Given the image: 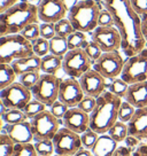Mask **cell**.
Masks as SVG:
<instances>
[{
  "label": "cell",
  "mask_w": 147,
  "mask_h": 156,
  "mask_svg": "<svg viewBox=\"0 0 147 156\" xmlns=\"http://www.w3.org/2000/svg\"><path fill=\"white\" fill-rule=\"evenodd\" d=\"M102 4L113 16L125 56L130 58L142 52L147 45L142 36V16L132 8L130 0H102Z\"/></svg>",
  "instance_id": "6da1fadb"
},
{
  "label": "cell",
  "mask_w": 147,
  "mask_h": 156,
  "mask_svg": "<svg viewBox=\"0 0 147 156\" xmlns=\"http://www.w3.org/2000/svg\"><path fill=\"white\" fill-rule=\"evenodd\" d=\"M38 7L29 1H20L0 14V34H21L28 25L38 23Z\"/></svg>",
  "instance_id": "7a4b0ae2"
},
{
  "label": "cell",
  "mask_w": 147,
  "mask_h": 156,
  "mask_svg": "<svg viewBox=\"0 0 147 156\" xmlns=\"http://www.w3.org/2000/svg\"><path fill=\"white\" fill-rule=\"evenodd\" d=\"M122 105V98L109 91L97 98V106L90 114V129L99 134L108 133L110 127L118 121V110Z\"/></svg>",
  "instance_id": "3957f363"
},
{
  "label": "cell",
  "mask_w": 147,
  "mask_h": 156,
  "mask_svg": "<svg viewBox=\"0 0 147 156\" xmlns=\"http://www.w3.org/2000/svg\"><path fill=\"white\" fill-rule=\"evenodd\" d=\"M100 7L95 0L78 1L68 12V19L71 22L74 29L84 34L92 32L98 28V19Z\"/></svg>",
  "instance_id": "277c9868"
},
{
  "label": "cell",
  "mask_w": 147,
  "mask_h": 156,
  "mask_svg": "<svg viewBox=\"0 0 147 156\" xmlns=\"http://www.w3.org/2000/svg\"><path fill=\"white\" fill-rule=\"evenodd\" d=\"M34 55L32 43L21 34H7L0 39V63L12 64L15 60Z\"/></svg>",
  "instance_id": "5b68a950"
},
{
  "label": "cell",
  "mask_w": 147,
  "mask_h": 156,
  "mask_svg": "<svg viewBox=\"0 0 147 156\" xmlns=\"http://www.w3.org/2000/svg\"><path fill=\"white\" fill-rule=\"evenodd\" d=\"M92 68L93 61L88 58L84 48L69 49L62 58V70L68 77L79 79Z\"/></svg>",
  "instance_id": "8992f818"
},
{
  "label": "cell",
  "mask_w": 147,
  "mask_h": 156,
  "mask_svg": "<svg viewBox=\"0 0 147 156\" xmlns=\"http://www.w3.org/2000/svg\"><path fill=\"white\" fill-rule=\"evenodd\" d=\"M61 79L55 75L43 73L39 80L31 88L34 99L43 102L46 107H51L59 100V90Z\"/></svg>",
  "instance_id": "52a82bcc"
},
{
  "label": "cell",
  "mask_w": 147,
  "mask_h": 156,
  "mask_svg": "<svg viewBox=\"0 0 147 156\" xmlns=\"http://www.w3.org/2000/svg\"><path fill=\"white\" fill-rule=\"evenodd\" d=\"M120 77L129 85L147 80V47L125 60Z\"/></svg>",
  "instance_id": "ba28073f"
},
{
  "label": "cell",
  "mask_w": 147,
  "mask_h": 156,
  "mask_svg": "<svg viewBox=\"0 0 147 156\" xmlns=\"http://www.w3.org/2000/svg\"><path fill=\"white\" fill-rule=\"evenodd\" d=\"M31 90L25 87L20 82H15L6 88L0 90V100L1 106L7 109H21L32 100Z\"/></svg>",
  "instance_id": "9c48e42d"
},
{
  "label": "cell",
  "mask_w": 147,
  "mask_h": 156,
  "mask_svg": "<svg viewBox=\"0 0 147 156\" xmlns=\"http://www.w3.org/2000/svg\"><path fill=\"white\" fill-rule=\"evenodd\" d=\"M30 123L34 132V141L52 140L56 132L61 129L60 119L54 116L49 110H45L40 112L39 115L34 116V118H31Z\"/></svg>",
  "instance_id": "30bf717a"
},
{
  "label": "cell",
  "mask_w": 147,
  "mask_h": 156,
  "mask_svg": "<svg viewBox=\"0 0 147 156\" xmlns=\"http://www.w3.org/2000/svg\"><path fill=\"white\" fill-rule=\"evenodd\" d=\"M54 151L58 155L74 156L83 147L81 134L71 131L66 126L61 127L52 139Z\"/></svg>",
  "instance_id": "8fae6325"
},
{
  "label": "cell",
  "mask_w": 147,
  "mask_h": 156,
  "mask_svg": "<svg viewBox=\"0 0 147 156\" xmlns=\"http://www.w3.org/2000/svg\"><path fill=\"white\" fill-rule=\"evenodd\" d=\"M124 60L118 51L106 52L93 63V69L101 73L106 79L113 80L121 76L124 67Z\"/></svg>",
  "instance_id": "7c38bea8"
},
{
  "label": "cell",
  "mask_w": 147,
  "mask_h": 156,
  "mask_svg": "<svg viewBox=\"0 0 147 156\" xmlns=\"http://www.w3.org/2000/svg\"><path fill=\"white\" fill-rule=\"evenodd\" d=\"M91 40L99 45L103 53L122 48V38L116 27H98L91 32Z\"/></svg>",
  "instance_id": "4fadbf2b"
},
{
  "label": "cell",
  "mask_w": 147,
  "mask_h": 156,
  "mask_svg": "<svg viewBox=\"0 0 147 156\" xmlns=\"http://www.w3.org/2000/svg\"><path fill=\"white\" fill-rule=\"evenodd\" d=\"M85 97L79 80L76 78H66L61 80L59 90V101L64 103L68 108L77 107Z\"/></svg>",
  "instance_id": "5bb4252c"
},
{
  "label": "cell",
  "mask_w": 147,
  "mask_h": 156,
  "mask_svg": "<svg viewBox=\"0 0 147 156\" xmlns=\"http://www.w3.org/2000/svg\"><path fill=\"white\" fill-rule=\"evenodd\" d=\"M37 7L38 17L43 23H56L64 19L69 12L63 0H41Z\"/></svg>",
  "instance_id": "9a60e30c"
},
{
  "label": "cell",
  "mask_w": 147,
  "mask_h": 156,
  "mask_svg": "<svg viewBox=\"0 0 147 156\" xmlns=\"http://www.w3.org/2000/svg\"><path fill=\"white\" fill-rule=\"evenodd\" d=\"M78 80L84 94L88 97L99 98L106 91V87H107L106 78L93 68L84 73Z\"/></svg>",
  "instance_id": "2e32d148"
},
{
  "label": "cell",
  "mask_w": 147,
  "mask_h": 156,
  "mask_svg": "<svg viewBox=\"0 0 147 156\" xmlns=\"http://www.w3.org/2000/svg\"><path fill=\"white\" fill-rule=\"evenodd\" d=\"M62 124L69 130L83 134L90 129V114L83 112L78 107L69 108L62 118Z\"/></svg>",
  "instance_id": "e0dca14e"
},
{
  "label": "cell",
  "mask_w": 147,
  "mask_h": 156,
  "mask_svg": "<svg viewBox=\"0 0 147 156\" xmlns=\"http://www.w3.org/2000/svg\"><path fill=\"white\" fill-rule=\"evenodd\" d=\"M2 132L8 134L15 144H29L34 140L31 123L28 121L17 124H6L2 127Z\"/></svg>",
  "instance_id": "ac0fdd59"
},
{
  "label": "cell",
  "mask_w": 147,
  "mask_h": 156,
  "mask_svg": "<svg viewBox=\"0 0 147 156\" xmlns=\"http://www.w3.org/2000/svg\"><path fill=\"white\" fill-rule=\"evenodd\" d=\"M129 136H136L139 140L147 139V107L138 108L132 118L127 123Z\"/></svg>",
  "instance_id": "d6986e66"
},
{
  "label": "cell",
  "mask_w": 147,
  "mask_h": 156,
  "mask_svg": "<svg viewBox=\"0 0 147 156\" xmlns=\"http://www.w3.org/2000/svg\"><path fill=\"white\" fill-rule=\"evenodd\" d=\"M124 100L137 109L147 107V80L129 85Z\"/></svg>",
  "instance_id": "ffe728a7"
},
{
  "label": "cell",
  "mask_w": 147,
  "mask_h": 156,
  "mask_svg": "<svg viewBox=\"0 0 147 156\" xmlns=\"http://www.w3.org/2000/svg\"><path fill=\"white\" fill-rule=\"evenodd\" d=\"M118 142H116L108 133L100 134L93 148L91 149L94 156H113L117 149Z\"/></svg>",
  "instance_id": "44dd1931"
},
{
  "label": "cell",
  "mask_w": 147,
  "mask_h": 156,
  "mask_svg": "<svg viewBox=\"0 0 147 156\" xmlns=\"http://www.w3.org/2000/svg\"><path fill=\"white\" fill-rule=\"evenodd\" d=\"M40 66H41V58L36 54L28 56V58L15 60L12 63V67L17 76H21L30 71H40Z\"/></svg>",
  "instance_id": "7402d4cb"
},
{
  "label": "cell",
  "mask_w": 147,
  "mask_h": 156,
  "mask_svg": "<svg viewBox=\"0 0 147 156\" xmlns=\"http://www.w3.org/2000/svg\"><path fill=\"white\" fill-rule=\"evenodd\" d=\"M62 58L60 56L53 55V54H47L41 58V66H40V71L44 73L49 75H55L60 69H62Z\"/></svg>",
  "instance_id": "603a6c76"
},
{
  "label": "cell",
  "mask_w": 147,
  "mask_h": 156,
  "mask_svg": "<svg viewBox=\"0 0 147 156\" xmlns=\"http://www.w3.org/2000/svg\"><path fill=\"white\" fill-rule=\"evenodd\" d=\"M1 119L5 124H17V123L28 121V117L24 114V112L21 109H7V108L2 107Z\"/></svg>",
  "instance_id": "cb8c5ba5"
},
{
  "label": "cell",
  "mask_w": 147,
  "mask_h": 156,
  "mask_svg": "<svg viewBox=\"0 0 147 156\" xmlns=\"http://www.w3.org/2000/svg\"><path fill=\"white\" fill-rule=\"evenodd\" d=\"M69 52L68 40L67 38L60 37V36H55L49 40V53L63 58L66 54Z\"/></svg>",
  "instance_id": "d4e9b609"
},
{
  "label": "cell",
  "mask_w": 147,
  "mask_h": 156,
  "mask_svg": "<svg viewBox=\"0 0 147 156\" xmlns=\"http://www.w3.org/2000/svg\"><path fill=\"white\" fill-rule=\"evenodd\" d=\"M16 76L17 75L12 67V64L1 63V66H0V90L6 88L7 86L15 83L14 80Z\"/></svg>",
  "instance_id": "484cf974"
},
{
  "label": "cell",
  "mask_w": 147,
  "mask_h": 156,
  "mask_svg": "<svg viewBox=\"0 0 147 156\" xmlns=\"http://www.w3.org/2000/svg\"><path fill=\"white\" fill-rule=\"evenodd\" d=\"M108 134L112 136L116 142L125 141L127 136H129L127 124L124 122H121V121H117L113 126L110 127V130L108 131Z\"/></svg>",
  "instance_id": "4316f807"
},
{
  "label": "cell",
  "mask_w": 147,
  "mask_h": 156,
  "mask_svg": "<svg viewBox=\"0 0 147 156\" xmlns=\"http://www.w3.org/2000/svg\"><path fill=\"white\" fill-rule=\"evenodd\" d=\"M67 40H68L69 49L85 48V46L88 43L86 34L84 32H81V31H75L67 38Z\"/></svg>",
  "instance_id": "83f0119b"
},
{
  "label": "cell",
  "mask_w": 147,
  "mask_h": 156,
  "mask_svg": "<svg viewBox=\"0 0 147 156\" xmlns=\"http://www.w3.org/2000/svg\"><path fill=\"white\" fill-rule=\"evenodd\" d=\"M127 88H129V84L127 82H124L122 78H115L113 79L110 84L108 85V91L112 92L113 94L117 95V97L124 99L125 94L127 92Z\"/></svg>",
  "instance_id": "f1b7e54d"
},
{
  "label": "cell",
  "mask_w": 147,
  "mask_h": 156,
  "mask_svg": "<svg viewBox=\"0 0 147 156\" xmlns=\"http://www.w3.org/2000/svg\"><path fill=\"white\" fill-rule=\"evenodd\" d=\"M15 144L5 132H1L0 136V156H13L15 149Z\"/></svg>",
  "instance_id": "f546056e"
},
{
  "label": "cell",
  "mask_w": 147,
  "mask_h": 156,
  "mask_svg": "<svg viewBox=\"0 0 147 156\" xmlns=\"http://www.w3.org/2000/svg\"><path fill=\"white\" fill-rule=\"evenodd\" d=\"M45 110H46V106H45L43 102L36 100V99H32V100L23 108L24 114L27 115L28 118H30V119L34 118V116H37V115H39L40 112H45Z\"/></svg>",
  "instance_id": "4dcf8cb0"
},
{
  "label": "cell",
  "mask_w": 147,
  "mask_h": 156,
  "mask_svg": "<svg viewBox=\"0 0 147 156\" xmlns=\"http://www.w3.org/2000/svg\"><path fill=\"white\" fill-rule=\"evenodd\" d=\"M76 30L74 29L71 22L69 21V19H62L60 20L59 22L55 23V34L56 36L63 37V38H68L71 34H74Z\"/></svg>",
  "instance_id": "1f68e13d"
},
{
  "label": "cell",
  "mask_w": 147,
  "mask_h": 156,
  "mask_svg": "<svg viewBox=\"0 0 147 156\" xmlns=\"http://www.w3.org/2000/svg\"><path fill=\"white\" fill-rule=\"evenodd\" d=\"M136 109L137 108H134L131 105V103H129L127 101H122V105H121V107H120V110H118V121H121V122H124V123H129V121L132 118V116L134 115V112H136Z\"/></svg>",
  "instance_id": "d6a6232c"
},
{
  "label": "cell",
  "mask_w": 147,
  "mask_h": 156,
  "mask_svg": "<svg viewBox=\"0 0 147 156\" xmlns=\"http://www.w3.org/2000/svg\"><path fill=\"white\" fill-rule=\"evenodd\" d=\"M13 156H38L34 144H16Z\"/></svg>",
  "instance_id": "836d02e7"
},
{
  "label": "cell",
  "mask_w": 147,
  "mask_h": 156,
  "mask_svg": "<svg viewBox=\"0 0 147 156\" xmlns=\"http://www.w3.org/2000/svg\"><path fill=\"white\" fill-rule=\"evenodd\" d=\"M34 148L38 153V155L53 156L55 154L54 145L52 140H39L34 142Z\"/></svg>",
  "instance_id": "e575fe53"
},
{
  "label": "cell",
  "mask_w": 147,
  "mask_h": 156,
  "mask_svg": "<svg viewBox=\"0 0 147 156\" xmlns=\"http://www.w3.org/2000/svg\"><path fill=\"white\" fill-rule=\"evenodd\" d=\"M32 47H34V54L43 58L45 55L49 54V40L39 37L38 39L32 41Z\"/></svg>",
  "instance_id": "d590c367"
},
{
  "label": "cell",
  "mask_w": 147,
  "mask_h": 156,
  "mask_svg": "<svg viewBox=\"0 0 147 156\" xmlns=\"http://www.w3.org/2000/svg\"><path fill=\"white\" fill-rule=\"evenodd\" d=\"M39 71H30V73H25L23 75L19 76V82H20L22 85H24L25 87L31 88L34 87V85L37 84V82L39 80L40 78Z\"/></svg>",
  "instance_id": "8d00e7d4"
},
{
  "label": "cell",
  "mask_w": 147,
  "mask_h": 156,
  "mask_svg": "<svg viewBox=\"0 0 147 156\" xmlns=\"http://www.w3.org/2000/svg\"><path fill=\"white\" fill-rule=\"evenodd\" d=\"M99 133H97L95 131H93L92 129H88V131H85L83 134H81V138H82V144H83V147L86 148V149H92L93 146L95 145V142L99 138Z\"/></svg>",
  "instance_id": "74e56055"
},
{
  "label": "cell",
  "mask_w": 147,
  "mask_h": 156,
  "mask_svg": "<svg viewBox=\"0 0 147 156\" xmlns=\"http://www.w3.org/2000/svg\"><path fill=\"white\" fill-rule=\"evenodd\" d=\"M21 34L32 43L34 40H36V39H38L40 37V25L38 23H32V24L28 25L21 32Z\"/></svg>",
  "instance_id": "f35d334b"
},
{
  "label": "cell",
  "mask_w": 147,
  "mask_h": 156,
  "mask_svg": "<svg viewBox=\"0 0 147 156\" xmlns=\"http://www.w3.org/2000/svg\"><path fill=\"white\" fill-rule=\"evenodd\" d=\"M84 51L86 52V54L88 55V58L93 61V63L101 56V54L103 53L102 51H101V48L99 47V45L97 44V43H94L93 40H90V41H88V45L85 46Z\"/></svg>",
  "instance_id": "ab89813d"
},
{
  "label": "cell",
  "mask_w": 147,
  "mask_h": 156,
  "mask_svg": "<svg viewBox=\"0 0 147 156\" xmlns=\"http://www.w3.org/2000/svg\"><path fill=\"white\" fill-rule=\"evenodd\" d=\"M95 106H97V98L85 95V97L83 98V100L79 102V105L77 106V107L81 108L83 112H88V114H91V112L94 110Z\"/></svg>",
  "instance_id": "60d3db41"
},
{
  "label": "cell",
  "mask_w": 147,
  "mask_h": 156,
  "mask_svg": "<svg viewBox=\"0 0 147 156\" xmlns=\"http://www.w3.org/2000/svg\"><path fill=\"white\" fill-rule=\"evenodd\" d=\"M98 27H115L113 16L109 13V10H107L106 8L101 10L99 14Z\"/></svg>",
  "instance_id": "b9f144b4"
},
{
  "label": "cell",
  "mask_w": 147,
  "mask_h": 156,
  "mask_svg": "<svg viewBox=\"0 0 147 156\" xmlns=\"http://www.w3.org/2000/svg\"><path fill=\"white\" fill-rule=\"evenodd\" d=\"M55 23H43L40 24V37L51 40L55 37Z\"/></svg>",
  "instance_id": "7bdbcfd3"
},
{
  "label": "cell",
  "mask_w": 147,
  "mask_h": 156,
  "mask_svg": "<svg viewBox=\"0 0 147 156\" xmlns=\"http://www.w3.org/2000/svg\"><path fill=\"white\" fill-rule=\"evenodd\" d=\"M51 109H49V112L53 114L55 117H58V118H63V116L66 115V112H68L69 108L64 105V103H62L61 101H56V102H54L52 106H51Z\"/></svg>",
  "instance_id": "ee69618b"
},
{
  "label": "cell",
  "mask_w": 147,
  "mask_h": 156,
  "mask_svg": "<svg viewBox=\"0 0 147 156\" xmlns=\"http://www.w3.org/2000/svg\"><path fill=\"white\" fill-rule=\"evenodd\" d=\"M132 8L140 16L147 15V0H130Z\"/></svg>",
  "instance_id": "f6af8a7d"
},
{
  "label": "cell",
  "mask_w": 147,
  "mask_h": 156,
  "mask_svg": "<svg viewBox=\"0 0 147 156\" xmlns=\"http://www.w3.org/2000/svg\"><path fill=\"white\" fill-rule=\"evenodd\" d=\"M19 0H0V14L4 13L6 10L15 6L16 4H19Z\"/></svg>",
  "instance_id": "bcb514c9"
},
{
  "label": "cell",
  "mask_w": 147,
  "mask_h": 156,
  "mask_svg": "<svg viewBox=\"0 0 147 156\" xmlns=\"http://www.w3.org/2000/svg\"><path fill=\"white\" fill-rule=\"evenodd\" d=\"M133 151H131V148L127 146H120L117 147L116 151L114 153L113 156H132Z\"/></svg>",
  "instance_id": "7dc6e473"
},
{
  "label": "cell",
  "mask_w": 147,
  "mask_h": 156,
  "mask_svg": "<svg viewBox=\"0 0 147 156\" xmlns=\"http://www.w3.org/2000/svg\"><path fill=\"white\" fill-rule=\"evenodd\" d=\"M139 139H137L136 136H127V139H125V144H127V147H130V148H132V147H137L138 144H139Z\"/></svg>",
  "instance_id": "c3c4849f"
},
{
  "label": "cell",
  "mask_w": 147,
  "mask_h": 156,
  "mask_svg": "<svg viewBox=\"0 0 147 156\" xmlns=\"http://www.w3.org/2000/svg\"><path fill=\"white\" fill-rule=\"evenodd\" d=\"M132 156H147V145H140L133 151Z\"/></svg>",
  "instance_id": "681fc988"
},
{
  "label": "cell",
  "mask_w": 147,
  "mask_h": 156,
  "mask_svg": "<svg viewBox=\"0 0 147 156\" xmlns=\"http://www.w3.org/2000/svg\"><path fill=\"white\" fill-rule=\"evenodd\" d=\"M142 36L146 40L147 44V15L142 16Z\"/></svg>",
  "instance_id": "f907efd6"
},
{
  "label": "cell",
  "mask_w": 147,
  "mask_h": 156,
  "mask_svg": "<svg viewBox=\"0 0 147 156\" xmlns=\"http://www.w3.org/2000/svg\"><path fill=\"white\" fill-rule=\"evenodd\" d=\"M74 156H94V155H93V153H92V151H90V149H86V148L82 147V148H81V149H79Z\"/></svg>",
  "instance_id": "816d5d0a"
},
{
  "label": "cell",
  "mask_w": 147,
  "mask_h": 156,
  "mask_svg": "<svg viewBox=\"0 0 147 156\" xmlns=\"http://www.w3.org/2000/svg\"><path fill=\"white\" fill-rule=\"evenodd\" d=\"M78 1H79V0H63L64 5H66V7H67V9H68V10L71 9L78 2Z\"/></svg>",
  "instance_id": "f5cc1de1"
},
{
  "label": "cell",
  "mask_w": 147,
  "mask_h": 156,
  "mask_svg": "<svg viewBox=\"0 0 147 156\" xmlns=\"http://www.w3.org/2000/svg\"><path fill=\"white\" fill-rule=\"evenodd\" d=\"M53 156H70V155H58V154H54Z\"/></svg>",
  "instance_id": "db71d44e"
},
{
  "label": "cell",
  "mask_w": 147,
  "mask_h": 156,
  "mask_svg": "<svg viewBox=\"0 0 147 156\" xmlns=\"http://www.w3.org/2000/svg\"><path fill=\"white\" fill-rule=\"evenodd\" d=\"M32 1H38V2H39V1H41V0H32Z\"/></svg>",
  "instance_id": "11a10c76"
},
{
  "label": "cell",
  "mask_w": 147,
  "mask_h": 156,
  "mask_svg": "<svg viewBox=\"0 0 147 156\" xmlns=\"http://www.w3.org/2000/svg\"><path fill=\"white\" fill-rule=\"evenodd\" d=\"M38 156H45V155H38Z\"/></svg>",
  "instance_id": "9f6ffc18"
},
{
  "label": "cell",
  "mask_w": 147,
  "mask_h": 156,
  "mask_svg": "<svg viewBox=\"0 0 147 156\" xmlns=\"http://www.w3.org/2000/svg\"><path fill=\"white\" fill-rule=\"evenodd\" d=\"M79 1H84V0H79Z\"/></svg>",
  "instance_id": "6f0895ef"
}]
</instances>
